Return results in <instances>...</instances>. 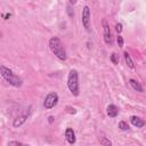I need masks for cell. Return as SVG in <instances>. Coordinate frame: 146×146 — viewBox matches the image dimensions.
Returning <instances> with one entry per match:
<instances>
[{"label": "cell", "mask_w": 146, "mask_h": 146, "mask_svg": "<svg viewBox=\"0 0 146 146\" xmlns=\"http://www.w3.org/2000/svg\"><path fill=\"white\" fill-rule=\"evenodd\" d=\"M48 46H49L51 52H52L59 60L65 62V60L67 59L66 50H65V48H64V44H63L62 40H60L58 36H51V38L49 39Z\"/></svg>", "instance_id": "cell-1"}, {"label": "cell", "mask_w": 146, "mask_h": 146, "mask_svg": "<svg viewBox=\"0 0 146 146\" xmlns=\"http://www.w3.org/2000/svg\"><path fill=\"white\" fill-rule=\"evenodd\" d=\"M0 74H1V76H2L10 86H13V87H15V88L21 87L22 83H23V80H22L18 75H16L10 68L6 67L5 65H1V66H0Z\"/></svg>", "instance_id": "cell-2"}, {"label": "cell", "mask_w": 146, "mask_h": 146, "mask_svg": "<svg viewBox=\"0 0 146 146\" xmlns=\"http://www.w3.org/2000/svg\"><path fill=\"white\" fill-rule=\"evenodd\" d=\"M67 88L74 97L80 95V83H79V73L76 70H71L67 74Z\"/></svg>", "instance_id": "cell-3"}, {"label": "cell", "mask_w": 146, "mask_h": 146, "mask_svg": "<svg viewBox=\"0 0 146 146\" xmlns=\"http://www.w3.org/2000/svg\"><path fill=\"white\" fill-rule=\"evenodd\" d=\"M58 100H59L58 94L55 91H51L46 96V98L43 100V107L46 110H51L52 107H55L58 104Z\"/></svg>", "instance_id": "cell-4"}, {"label": "cell", "mask_w": 146, "mask_h": 146, "mask_svg": "<svg viewBox=\"0 0 146 146\" xmlns=\"http://www.w3.org/2000/svg\"><path fill=\"white\" fill-rule=\"evenodd\" d=\"M90 19H91V13H90V8L89 6H84L82 8V13H81V21H82V25L86 29V31H90Z\"/></svg>", "instance_id": "cell-5"}, {"label": "cell", "mask_w": 146, "mask_h": 146, "mask_svg": "<svg viewBox=\"0 0 146 146\" xmlns=\"http://www.w3.org/2000/svg\"><path fill=\"white\" fill-rule=\"evenodd\" d=\"M31 106H29V108H26V111L23 113V114H21V115H18L14 121H13V127L14 128H19L22 124H24L26 121H27V119H29V116H30V114H31Z\"/></svg>", "instance_id": "cell-6"}, {"label": "cell", "mask_w": 146, "mask_h": 146, "mask_svg": "<svg viewBox=\"0 0 146 146\" xmlns=\"http://www.w3.org/2000/svg\"><path fill=\"white\" fill-rule=\"evenodd\" d=\"M103 29H104V41L106 44H111L112 43V33H111V29H110V25L107 24L106 19H103Z\"/></svg>", "instance_id": "cell-7"}, {"label": "cell", "mask_w": 146, "mask_h": 146, "mask_svg": "<svg viewBox=\"0 0 146 146\" xmlns=\"http://www.w3.org/2000/svg\"><path fill=\"white\" fill-rule=\"evenodd\" d=\"M65 139L68 144L74 145L76 143V137H75V132L72 128H66L65 129Z\"/></svg>", "instance_id": "cell-8"}, {"label": "cell", "mask_w": 146, "mask_h": 146, "mask_svg": "<svg viewBox=\"0 0 146 146\" xmlns=\"http://www.w3.org/2000/svg\"><path fill=\"white\" fill-rule=\"evenodd\" d=\"M130 123L136 128H143L146 124V122L143 119H140L139 116H136V115H131L130 116Z\"/></svg>", "instance_id": "cell-9"}, {"label": "cell", "mask_w": 146, "mask_h": 146, "mask_svg": "<svg viewBox=\"0 0 146 146\" xmlns=\"http://www.w3.org/2000/svg\"><path fill=\"white\" fill-rule=\"evenodd\" d=\"M106 113L110 117H116L117 114H119V108L116 105L114 104H110L107 107H106Z\"/></svg>", "instance_id": "cell-10"}, {"label": "cell", "mask_w": 146, "mask_h": 146, "mask_svg": "<svg viewBox=\"0 0 146 146\" xmlns=\"http://www.w3.org/2000/svg\"><path fill=\"white\" fill-rule=\"evenodd\" d=\"M129 84L131 86V88H132L133 90H136V91H138V92H144V88H143L141 84H140L138 81H136L135 79H129Z\"/></svg>", "instance_id": "cell-11"}, {"label": "cell", "mask_w": 146, "mask_h": 146, "mask_svg": "<svg viewBox=\"0 0 146 146\" xmlns=\"http://www.w3.org/2000/svg\"><path fill=\"white\" fill-rule=\"evenodd\" d=\"M123 57H124L125 64H127L130 68H135V63H133V60H132V58H131V56H130V54H129L128 51H124V52H123Z\"/></svg>", "instance_id": "cell-12"}, {"label": "cell", "mask_w": 146, "mask_h": 146, "mask_svg": "<svg viewBox=\"0 0 146 146\" xmlns=\"http://www.w3.org/2000/svg\"><path fill=\"white\" fill-rule=\"evenodd\" d=\"M98 141H99L100 145H103V146H112V141H111L107 137L99 136V137H98Z\"/></svg>", "instance_id": "cell-13"}, {"label": "cell", "mask_w": 146, "mask_h": 146, "mask_svg": "<svg viewBox=\"0 0 146 146\" xmlns=\"http://www.w3.org/2000/svg\"><path fill=\"white\" fill-rule=\"evenodd\" d=\"M110 59H111V62H112L114 65H117V64H119V62H120L119 55H117V54H115V52H112V55H111Z\"/></svg>", "instance_id": "cell-14"}, {"label": "cell", "mask_w": 146, "mask_h": 146, "mask_svg": "<svg viewBox=\"0 0 146 146\" xmlns=\"http://www.w3.org/2000/svg\"><path fill=\"white\" fill-rule=\"evenodd\" d=\"M117 127H119V129L122 130V131H127V130H129V125H128V123H127L125 121H120L119 124H117Z\"/></svg>", "instance_id": "cell-15"}, {"label": "cell", "mask_w": 146, "mask_h": 146, "mask_svg": "<svg viewBox=\"0 0 146 146\" xmlns=\"http://www.w3.org/2000/svg\"><path fill=\"white\" fill-rule=\"evenodd\" d=\"M8 146H30V145L17 141V140H10V141H8Z\"/></svg>", "instance_id": "cell-16"}, {"label": "cell", "mask_w": 146, "mask_h": 146, "mask_svg": "<svg viewBox=\"0 0 146 146\" xmlns=\"http://www.w3.org/2000/svg\"><path fill=\"white\" fill-rule=\"evenodd\" d=\"M66 13H67V15H68L70 18H73V17H74V11H73V8L71 7V5H67V7H66Z\"/></svg>", "instance_id": "cell-17"}, {"label": "cell", "mask_w": 146, "mask_h": 146, "mask_svg": "<svg viewBox=\"0 0 146 146\" xmlns=\"http://www.w3.org/2000/svg\"><path fill=\"white\" fill-rule=\"evenodd\" d=\"M116 42H117V44H119V47H123V43H124V40H123V38L119 34L117 36H116Z\"/></svg>", "instance_id": "cell-18"}, {"label": "cell", "mask_w": 146, "mask_h": 146, "mask_svg": "<svg viewBox=\"0 0 146 146\" xmlns=\"http://www.w3.org/2000/svg\"><path fill=\"white\" fill-rule=\"evenodd\" d=\"M122 30H123L122 24H121V23H117V24L115 25V31H116L117 33H121V32H122Z\"/></svg>", "instance_id": "cell-19"}, {"label": "cell", "mask_w": 146, "mask_h": 146, "mask_svg": "<svg viewBox=\"0 0 146 146\" xmlns=\"http://www.w3.org/2000/svg\"><path fill=\"white\" fill-rule=\"evenodd\" d=\"M66 110H67V112L71 113V114H76V110H75L74 107H70V106H67Z\"/></svg>", "instance_id": "cell-20"}, {"label": "cell", "mask_w": 146, "mask_h": 146, "mask_svg": "<svg viewBox=\"0 0 146 146\" xmlns=\"http://www.w3.org/2000/svg\"><path fill=\"white\" fill-rule=\"evenodd\" d=\"M2 17H3V19H9L10 17H11V14L10 13H7V14H2Z\"/></svg>", "instance_id": "cell-21"}, {"label": "cell", "mask_w": 146, "mask_h": 146, "mask_svg": "<svg viewBox=\"0 0 146 146\" xmlns=\"http://www.w3.org/2000/svg\"><path fill=\"white\" fill-rule=\"evenodd\" d=\"M48 121H49V123H52V122H54V116L50 115V116L48 117Z\"/></svg>", "instance_id": "cell-22"}]
</instances>
